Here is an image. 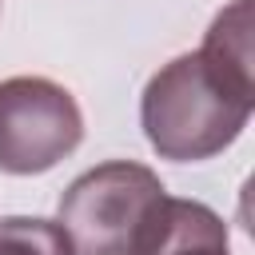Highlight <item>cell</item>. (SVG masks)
I'll return each mask as SVG.
<instances>
[{"mask_svg": "<svg viewBox=\"0 0 255 255\" xmlns=\"http://www.w3.org/2000/svg\"><path fill=\"white\" fill-rule=\"evenodd\" d=\"M255 112L251 0L223 8L199 52L163 64L139 100V124L159 159H211L239 139Z\"/></svg>", "mask_w": 255, "mask_h": 255, "instance_id": "1", "label": "cell"}, {"mask_svg": "<svg viewBox=\"0 0 255 255\" xmlns=\"http://www.w3.org/2000/svg\"><path fill=\"white\" fill-rule=\"evenodd\" d=\"M167 191L159 175L131 159H112L68 183L60 227L76 255H139Z\"/></svg>", "mask_w": 255, "mask_h": 255, "instance_id": "2", "label": "cell"}, {"mask_svg": "<svg viewBox=\"0 0 255 255\" xmlns=\"http://www.w3.org/2000/svg\"><path fill=\"white\" fill-rule=\"evenodd\" d=\"M84 139V116L68 88L44 76L0 84V171L40 175L72 155Z\"/></svg>", "mask_w": 255, "mask_h": 255, "instance_id": "3", "label": "cell"}, {"mask_svg": "<svg viewBox=\"0 0 255 255\" xmlns=\"http://www.w3.org/2000/svg\"><path fill=\"white\" fill-rule=\"evenodd\" d=\"M139 255H231L223 219L195 199H163Z\"/></svg>", "mask_w": 255, "mask_h": 255, "instance_id": "4", "label": "cell"}, {"mask_svg": "<svg viewBox=\"0 0 255 255\" xmlns=\"http://www.w3.org/2000/svg\"><path fill=\"white\" fill-rule=\"evenodd\" d=\"M0 255H76V251L60 223L8 215L0 219Z\"/></svg>", "mask_w": 255, "mask_h": 255, "instance_id": "5", "label": "cell"}]
</instances>
